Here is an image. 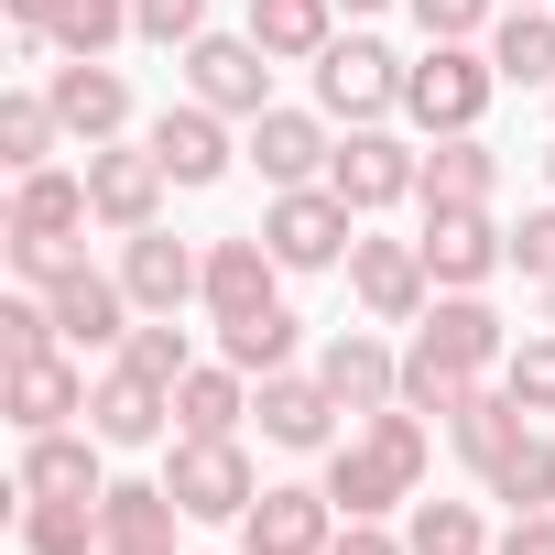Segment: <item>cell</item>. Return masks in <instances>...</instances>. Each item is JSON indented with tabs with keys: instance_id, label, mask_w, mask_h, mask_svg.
<instances>
[{
	"instance_id": "6da1fadb",
	"label": "cell",
	"mask_w": 555,
	"mask_h": 555,
	"mask_svg": "<svg viewBox=\"0 0 555 555\" xmlns=\"http://www.w3.org/2000/svg\"><path fill=\"white\" fill-rule=\"evenodd\" d=\"M490 99H501L490 44H425V55L403 66V120H414L425 142H436V131H479Z\"/></svg>"
},
{
	"instance_id": "7a4b0ae2",
	"label": "cell",
	"mask_w": 555,
	"mask_h": 555,
	"mask_svg": "<svg viewBox=\"0 0 555 555\" xmlns=\"http://www.w3.org/2000/svg\"><path fill=\"white\" fill-rule=\"evenodd\" d=\"M261 240L284 272H349V240H360V207L338 185H284L261 207Z\"/></svg>"
},
{
	"instance_id": "3957f363",
	"label": "cell",
	"mask_w": 555,
	"mask_h": 555,
	"mask_svg": "<svg viewBox=\"0 0 555 555\" xmlns=\"http://www.w3.org/2000/svg\"><path fill=\"white\" fill-rule=\"evenodd\" d=\"M403 66H414V55H392L382 34H338V44L317 55V109L349 120V131H360V120H403Z\"/></svg>"
},
{
	"instance_id": "277c9868",
	"label": "cell",
	"mask_w": 555,
	"mask_h": 555,
	"mask_svg": "<svg viewBox=\"0 0 555 555\" xmlns=\"http://www.w3.org/2000/svg\"><path fill=\"white\" fill-rule=\"evenodd\" d=\"M164 490L185 501V522H240V512L261 501V468H250V447H240V436H175Z\"/></svg>"
},
{
	"instance_id": "5b68a950",
	"label": "cell",
	"mask_w": 555,
	"mask_h": 555,
	"mask_svg": "<svg viewBox=\"0 0 555 555\" xmlns=\"http://www.w3.org/2000/svg\"><path fill=\"white\" fill-rule=\"evenodd\" d=\"M349 295H360L371 327H425V306H436L425 240H382V229H360V240H349Z\"/></svg>"
},
{
	"instance_id": "8992f818",
	"label": "cell",
	"mask_w": 555,
	"mask_h": 555,
	"mask_svg": "<svg viewBox=\"0 0 555 555\" xmlns=\"http://www.w3.org/2000/svg\"><path fill=\"white\" fill-rule=\"evenodd\" d=\"M425 272H436V295H490L501 272H512V229L490 207H425Z\"/></svg>"
},
{
	"instance_id": "52a82bcc",
	"label": "cell",
	"mask_w": 555,
	"mask_h": 555,
	"mask_svg": "<svg viewBox=\"0 0 555 555\" xmlns=\"http://www.w3.org/2000/svg\"><path fill=\"white\" fill-rule=\"evenodd\" d=\"M327 185H338L360 218H382V207H403V196L425 185V153H414L392 120H360V131H338V153H327Z\"/></svg>"
},
{
	"instance_id": "ba28073f",
	"label": "cell",
	"mask_w": 555,
	"mask_h": 555,
	"mask_svg": "<svg viewBox=\"0 0 555 555\" xmlns=\"http://www.w3.org/2000/svg\"><path fill=\"white\" fill-rule=\"evenodd\" d=\"M327 153H338V120L327 109H284L272 99L261 120H240V164L284 196V185H327Z\"/></svg>"
},
{
	"instance_id": "9c48e42d",
	"label": "cell",
	"mask_w": 555,
	"mask_h": 555,
	"mask_svg": "<svg viewBox=\"0 0 555 555\" xmlns=\"http://www.w3.org/2000/svg\"><path fill=\"white\" fill-rule=\"evenodd\" d=\"M338 501H327V479H272L250 512H240V555H327L338 544Z\"/></svg>"
},
{
	"instance_id": "30bf717a",
	"label": "cell",
	"mask_w": 555,
	"mask_h": 555,
	"mask_svg": "<svg viewBox=\"0 0 555 555\" xmlns=\"http://www.w3.org/2000/svg\"><path fill=\"white\" fill-rule=\"evenodd\" d=\"M185 99H207L218 120H261L272 109V55L250 34H196L185 44Z\"/></svg>"
},
{
	"instance_id": "8fae6325",
	"label": "cell",
	"mask_w": 555,
	"mask_h": 555,
	"mask_svg": "<svg viewBox=\"0 0 555 555\" xmlns=\"http://www.w3.org/2000/svg\"><path fill=\"white\" fill-rule=\"evenodd\" d=\"M120 284H131V306H142V317H185V306L207 295V250H196V240H175V229L153 218V229H131V240H120Z\"/></svg>"
},
{
	"instance_id": "7c38bea8",
	"label": "cell",
	"mask_w": 555,
	"mask_h": 555,
	"mask_svg": "<svg viewBox=\"0 0 555 555\" xmlns=\"http://www.w3.org/2000/svg\"><path fill=\"white\" fill-rule=\"evenodd\" d=\"M44 99H55V120H66V142H131V77L109 66V55H66L55 77H44Z\"/></svg>"
},
{
	"instance_id": "4fadbf2b",
	"label": "cell",
	"mask_w": 555,
	"mask_h": 555,
	"mask_svg": "<svg viewBox=\"0 0 555 555\" xmlns=\"http://www.w3.org/2000/svg\"><path fill=\"white\" fill-rule=\"evenodd\" d=\"M164 164H153V142H99L88 153V207H99V229L109 240H131V229H153L164 218Z\"/></svg>"
},
{
	"instance_id": "5bb4252c",
	"label": "cell",
	"mask_w": 555,
	"mask_h": 555,
	"mask_svg": "<svg viewBox=\"0 0 555 555\" xmlns=\"http://www.w3.org/2000/svg\"><path fill=\"white\" fill-rule=\"evenodd\" d=\"M250 414H261V436H272V447H295V457H327L349 403H338L317 371H272V382H250Z\"/></svg>"
},
{
	"instance_id": "9a60e30c",
	"label": "cell",
	"mask_w": 555,
	"mask_h": 555,
	"mask_svg": "<svg viewBox=\"0 0 555 555\" xmlns=\"http://www.w3.org/2000/svg\"><path fill=\"white\" fill-rule=\"evenodd\" d=\"M44 306H55V338H66V349H120V338L142 327L131 284H120V272H99V261H77L66 284H44Z\"/></svg>"
},
{
	"instance_id": "2e32d148",
	"label": "cell",
	"mask_w": 555,
	"mask_h": 555,
	"mask_svg": "<svg viewBox=\"0 0 555 555\" xmlns=\"http://www.w3.org/2000/svg\"><path fill=\"white\" fill-rule=\"evenodd\" d=\"M207 327H229V317H261V306H284V261H272V240L261 229H240V240H207Z\"/></svg>"
},
{
	"instance_id": "e0dca14e",
	"label": "cell",
	"mask_w": 555,
	"mask_h": 555,
	"mask_svg": "<svg viewBox=\"0 0 555 555\" xmlns=\"http://www.w3.org/2000/svg\"><path fill=\"white\" fill-rule=\"evenodd\" d=\"M317 382L349 403V425L360 414H382V403H403V349L382 338V327H338L327 349H317Z\"/></svg>"
},
{
	"instance_id": "ac0fdd59",
	"label": "cell",
	"mask_w": 555,
	"mask_h": 555,
	"mask_svg": "<svg viewBox=\"0 0 555 555\" xmlns=\"http://www.w3.org/2000/svg\"><path fill=\"white\" fill-rule=\"evenodd\" d=\"M88 436H99V447H153V436H175V392H164L153 371L109 360V371L88 382Z\"/></svg>"
},
{
	"instance_id": "d6986e66",
	"label": "cell",
	"mask_w": 555,
	"mask_h": 555,
	"mask_svg": "<svg viewBox=\"0 0 555 555\" xmlns=\"http://www.w3.org/2000/svg\"><path fill=\"white\" fill-rule=\"evenodd\" d=\"M142 142H153V164H164L185 196H196V185H218V175L240 164V142H229V120H218L207 99H185V109H153V131H142Z\"/></svg>"
},
{
	"instance_id": "ffe728a7",
	"label": "cell",
	"mask_w": 555,
	"mask_h": 555,
	"mask_svg": "<svg viewBox=\"0 0 555 555\" xmlns=\"http://www.w3.org/2000/svg\"><path fill=\"white\" fill-rule=\"evenodd\" d=\"M414 349H436V360H457V371H501L512 360V327H501V306L490 295H436L425 306V327H414Z\"/></svg>"
},
{
	"instance_id": "44dd1931",
	"label": "cell",
	"mask_w": 555,
	"mask_h": 555,
	"mask_svg": "<svg viewBox=\"0 0 555 555\" xmlns=\"http://www.w3.org/2000/svg\"><path fill=\"white\" fill-rule=\"evenodd\" d=\"M327 501H338L349 522H392V512H403V501H425V490H414L371 436H338V447H327Z\"/></svg>"
},
{
	"instance_id": "7402d4cb",
	"label": "cell",
	"mask_w": 555,
	"mask_h": 555,
	"mask_svg": "<svg viewBox=\"0 0 555 555\" xmlns=\"http://www.w3.org/2000/svg\"><path fill=\"white\" fill-rule=\"evenodd\" d=\"M490 196H501V153H490L479 131H436V142H425L414 207H490Z\"/></svg>"
},
{
	"instance_id": "603a6c76",
	"label": "cell",
	"mask_w": 555,
	"mask_h": 555,
	"mask_svg": "<svg viewBox=\"0 0 555 555\" xmlns=\"http://www.w3.org/2000/svg\"><path fill=\"white\" fill-rule=\"evenodd\" d=\"M12 425H23V436H44V425H88V371H77V349L12 360Z\"/></svg>"
},
{
	"instance_id": "cb8c5ba5",
	"label": "cell",
	"mask_w": 555,
	"mask_h": 555,
	"mask_svg": "<svg viewBox=\"0 0 555 555\" xmlns=\"http://www.w3.org/2000/svg\"><path fill=\"white\" fill-rule=\"evenodd\" d=\"M479 44H490L501 88H544V99H555V12H544V0H501V23H490Z\"/></svg>"
},
{
	"instance_id": "d4e9b609",
	"label": "cell",
	"mask_w": 555,
	"mask_h": 555,
	"mask_svg": "<svg viewBox=\"0 0 555 555\" xmlns=\"http://www.w3.org/2000/svg\"><path fill=\"white\" fill-rule=\"evenodd\" d=\"M272 66H317L338 44V0H250V23H240Z\"/></svg>"
},
{
	"instance_id": "484cf974",
	"label": "cell",
	"mask_w": 555,
	"mask_h": 555,
	"mask_svg": "<svg viewBox=\"0 0 555 555\" xmlns=\"http://www.w3.org/2000/svg\"><path fill=\"white\" fill-rule=\"evenodd\" d=\"M12 229H34V240H88L99 229V207H88V164L77 175H12Z\"/></svg>"
},
{
	"instance_id": "4316f807",
	"label": "cell",
	"mask_w": 555,
	"mask_h": 555,
	"mask_svg": "<svg viewBox=\"0 0 555 555\" xmlns=\"http://www.w3.org/2000/svg\"><path fill=\"white\" fill-rule=\"evenodd\" d=\"M240 425H250V371L196 360V371L175 382V436H240Z\"/></svg>"
},
{
	"instance_id": "83f0119b",
	"label": "cell",
	"mask_w": 555,
	"mask_h": 555,
	"mask_svg": "<svg viewBox=\"0 0 555 555\" xmlns=\"http://www.w3.org/2000/svg\"><path fill=\"white\" fill-rule=\"evenodd\" d=\"M44 490H109V468H99V436H77V425H44V436H23V501H44Z\"/></svg>"
},
{
	"instance_id": "f1b7e54d",
	"label": "cell",
	"mask_w": 555,
	"mask_h": 555,
	"mask_svg": "<svg viewBox=\"0 0 555 555\" xmlns=\"http://www.w3.org/2000/svg\"><path fill=\"white\" fill-rule=\"evenodd\" d=\"M109 522H99V490H44L23 501V555H99Z\"/></svg>"
},
{
	"instance_id": "f546056e",
	"label": "cell",
	"mask_w": 555,
	"mask_h": 555,
	"mask_svg": "<svg viewBox=\"0 0 555 555\" xmlns=\"http://www.w3.org/2000/svg\"><path fill=\"white\" fill-rule=\"evenodd\" d=\"M479 490H490L501 512H555V436H544V425H522V436L479 468Z\"/></svg>"
},
{
	"instance_id": "4dcf8cb0",
	"label": "cell",
	"mask_w": 555,
	"mask_h": 555,
	"mask_svg": "<svg viewBox=\"0 0 555 555\" xmlns=\"http://www.w3.org/2000/svg\"><path fill=\"white\" fill-rule=\"evenodd\" d=\"M295 338H306L295 306H261V317H229V327H218V360L250 371V382H272V371H295Z\"/></svg>"
},
{
	"instance_id": "1f68e13d",
	"label": "cell",
	"mask_w": 555,
	"mask_h": 555,
	"mask_svg": "<svg viewBox=\"0 0 555 555\" xmlns=\"http://www.w3.org/2000/svg\"><path fill=\"white\" fill-rule=\"evenodd\" d=\"M55 142H66V120H55L44 88H12V99H0V164H12V175H44Z\"/></svg>"
},
{
	"instance_id": "d6a6232c",
	"label": "cell",
	"mask_w": 555,
	"mask_h": 555,
	"mask_svg": "<svg viewBox=\"0 0 555 555\" xmlns=\"http://www.w3.org/2000/svg\"><path fill=\"white\" fill-rule=\"evenodd\" d=\"M490 382H501V371H490ZM468 392H479V371H457V360H436V349H403V403H414L425 425H457Z\"/></svg>"
},
{
	"instance_id": "836d02e7",
	"label": "cell",
	"mask_w": 555,
	"mask_h": 555,
	"mask_svg": "<svg viewBox=\"0 0 555 555\" xmlns=\"http://www.w3.org/2000/svg\"><path fill=\"white\" fill-rule=\"evenodd\" d=\"M522 425H533V414H522V403H512V392H501V382H479V392H468V414H457V425H447V447H457V457H468V468H490V457H501V447H512V436H522Z\"/></svg>"
},
{
	"instance_id": "e575fe53",
	"label": "cell",
	"mask_w": 555,
	"mask_h": 555,
	"mask_svg": "<svg viewBox=\"0 0 555 555\" xmlns=\"http://www.w3.org/2000/svg\"><path fill=\"white\" fill-rule=\"evenodd\" d=\"M99 522H109V544H131V533H175L185 501H175L164 479H109V490H99Z\"/></svg>"
},
{
	"instance_id": "d590c367",
	"label": "cell",
	"mask_w": 555,
	"mask_h": 555,
	"mask_svg": "<svg viewBox=\"0 0 555 555\" xmlns=\"http://www.w3.org/2000/svg\"><path fill=\"white\" fill-rule=\"evenodd\" d=\"M403 544L414 555H490V522H479V501H414Z\"/></svg>"
},
{
	"instance_id": "8d00e7d4",
	"label": "cell",
	"mask_w": 555,
	"mask_h": 555,
	"mask_svg": "<svg viewBox=\"0 0 555 555\" xmlns=\"http://www.w3.org/2000/svg\"><path fill=\"white\" fill-rule=\"evenodd\" d=\"M109 360H131V371H153V382L175 392V382L196 371V338H185V317H142V327H131V338H120Z\"/></svg>"
},
{
	"instance_id": "74e56055",
	"label": "cell",
	"mask_w": 555,
	"mask_h": 555,
	"mask_svg": "<svg viewBox=\"0 0 555 555\" xmlns=\"http://www.w3.org/2000/svg\"><path fill=\"white\" fill-rule=\"evenodd\" d=\"M360 436H371V447H382V457H392V468L425 490V468H436V425H425L414 403H382V414H360Z\"/></svg>"
},
{
	"instance_id": "f35d334b",
	"label": "cell",
	"mask_w": 555,
	"mask_h": 555,
	"mask_svg": "<svg viewBox=\"0 0 555 555\" xmlns=\"http://www.w3.org/2000/svg\"><path fill=\"white\" fill-rule=\"evenodd\" d=\"M501 392H512L522 414H555V327L512 338V360H501Z\"/></svg>"
},
{
	"instance_id": "ab89813d",
	"label": "cell",
	"mask_w": 555,
	"mask_h": 555,
	"mask_svg": "<svg viewBox=\"0 0 555 555\" xmlns=\"http://www.w3.org/2000/svg\"><path fill=\"white\" fill-rule=\"evenodd\" d=\"M109 44H131V0H66L55 55H109Z\"/></svg>"
},
{
	"instance_id": "60d3db41",
	"label": "cell",
	"mask_w": 555,
	"mask_h": 555,
	"mask_svg": "<svg viewBox=\"0 0 555 555\" xmlns=\"http://www.w3.org/2000/svg\"><path fill=\"white\" fill-rule=\"evenodd\" d=\"M403 12H414L425 44H479V34L501 23V0H403Z\"/></svg>"
},
{
	"instance_id": "b9f144b4",
	"label": "cell",
	"mask_w": 555,
	"mask_h": 555,
	"mask_svg": "<svg viewBox=\"0 0 555 555\" xmlns=\"http://www.w3.org/2000/svg\"><path fill=\"white\" fill-rule=\"evenodd\" d=\"M44 349H66L55 338V306L44 295H12V306H0V360H44Z\"/></svg>"
},
{
	"instance_id": "7bdbcfd3",
	"label": "cell",
	"mask_w": 555,
	"mask_h": 555,
	"mask_svg": "<svg viewBox=\"0 0 555 555\" xmlns=\"http://www.w3.org/2000/svg\"><path fill=\"white\" fill-rule=\"evenodd\" d=\"M131 34H142V44H175V55H185V44L207 34V0H131Z\"/></svg>"
},
{
	"instance_id": "ee69618b",
	"label": "cell",
	"mask_w": 555,
	"mask_h": 555,
	"mask_svg": "<svg viewBox=\"0 0 555 555\" xmlns=\"http://www.w3.org/2000/svg\"><path fill=\"white\" fill-rule=\"evenodd\" d=\"M77 261H88L77 240H34V229H12V272H23V284H34V295H44V284H66V272H77Z\"/></svg>"
},
{
	"instance_id": "f6af8a7d",
	"label": "cell",
	"mask_w": 555,
	"mask_h": 555,
	"mask_svg": "<svg viewBox=\"0 0 555 555\" xmlns=\"http://www.w3.org/2000/svg\"><path fill=\"white\" fill-rule=\"evenodd\" d=\"M512 272H522V284H533V295L555 284V196H544V207H533V218L512 229Z\"/></svg>"
},
{
	"instance_id": "bcb514c9",
	"label": "cell",
	"mask_w": 555,
	"mask_h": 555,
	"mask_svg": "<svg viewBox=\"0 0 555 555\" xmlns=\"http://www.w3.org/2000/svg\"><path fill=\"white\" fill-rule=\"evenodd\" d=\"M55 23L66 0H12V55H55Z\"/></svg>"
},
{
	"instance_id": "7dc6e473",
	"label": "cell",
	"mask_w": 555,
	"mask_h": 555,
	"mask_svg": "<svg viewBox=\"0 0 555 555\" xmlns=\"http://www.w3.org/2000/svg\"><path fill=\"white\" fill-rule=\"evenodd\" d=\"M490 555H555V512H512L490 533Z\"/></svg>"
},
{
	"instance_id": "c3c4849f",
	"label": "cell",
	"mask_w": 555,
	"mask_h": 555,
	"mask_svg": "<svg viewBox=\"0 0 555 555\" xmlns=\"http://www.w3.org/2000/svg\"><path fill=\"white\" fill-rule=\"evenodd\" d=\"M99 555H175V533H131V544H99Z\"/></svg>"
},
{
	"instance_id": "681fc988",
	"label": "cell",
	"mask_w": 555,
	"mask_h": 555,
	"mask_svg": "<svg viewBox=\"0 0 555 555\" xmlns=\"http://www.w3.org/2000/svg\"><path fill=\"white\" fill-rule=\"evenodd\" d=\"M338 12H349V23H371V12H392V0H338Z\"/></svg>"
},
{
	"instance_id": "f907efd6",
	"label": "cell",
	"mask_w": 555,
	"mask_h": 555,
	"mask_svg": "<svg viewBox=\"0 0 555 555\" xmlns=\"http://www.w3.org/2000/svg\"><path fill=\"white\" fill-rule=\"evenodd\" d=\"M544 196H555V142H544Z\"/></svg>"
},
{
	"instance_id": "816d5d0a",
	"label": "cell",
	"mask_w": 555,
	"mask_h": 555,
	"mask_svg": "<svg viewBox=\"0 0 555 555\" xmlns=\"http://www.w3.org/2000/svg\"><path fill=\"white\" fill-rule=\"evenodd\" d=\"M544 327H555V284H544Z\"/></svg>"
},
{
	"instance_id": "f5cc1de1",
	"label": "cell",
	"mask_w": 555,
	"mask_h": 555,
	"mask_svg": "<svg viewBox=\"0 0 555 555\" xmlns=\"http://www.w3.org/2000/svg\"><path fill=\"white\" fill-rule=\"evenodd\" d=\"M544 12H555V0H544Z\"/></svg>"
}]
</instances>
